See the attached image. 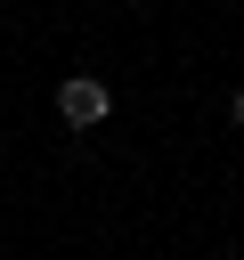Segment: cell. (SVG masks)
Segmentation results:
<instances>
[{
  "label": "cell",
  "instance_id": "1",
  "mask_svg": "<svg viewBox=\"0 0 244 260\" xmlns=\"http://www.w3.org/2000/svg\"><path fill=\"white\" fill-rule=\"evenodd\" d=\"M114 114V89L98 81V73H73V81H57V122L65 130H98Z\"/></svg>",
  "mask_w": 244,
  "mask_h": 260
},
{
  "label": "cell",
  "instance_id": "2",
  "mask_svg": "<svg viewBox=\"0 0 244 260\" xmlns=\"http://www.w3.org/2000/svg\"><path fill=\"white\" fill-rule=\"evenodd\" d=\"M228 122H236V130H244V81H236V89H228Z\"/></svg>",
  "mask_w": 244,
  "mask_h": 260
}]
</instances>
